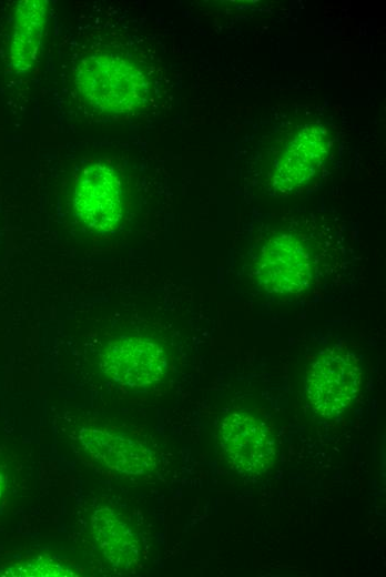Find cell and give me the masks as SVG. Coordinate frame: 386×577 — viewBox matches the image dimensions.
Returning a JSON list of instances; mask_svg holds the SVG:
<instances>
[{"label": "cell", "mask_w": 386, "mask_h": 577, "mask_svg": "<svg viewBox=\"0 0 386 577\" xmlns=\"http://www.w3.org/2000/svg\"><path fill=\"white\" fill-rule=\"evenodd\" d=\"M219 434L223 454L237 472L260 475L273 465V436L253 416L237 412L227 415L221 423Z\"/></svg>", "instance_id": "obj_5"}, {"label": "cell", "mask_w": 386, "mask_h": 577, "mask_svg": "<svg viewBox=\"0 0 386 577\" xmlns=\"http://www.w3.org/2000/svg\"><path fill=\"white\" fill-rule=\"evenodd\" d=\"M20 575L26 576H74L73 571L57 563L28 564Z\"/></svg>", "instance_id": "obj_11"}, {"label": "cell", "mask_w": 386, "mask_h": 577, "mask_svg": "<svg viewBox=\"0 0 386 577\" xmlns=\"http://www.w3.org/2000/svg\"><path fill=\"white\" fill-rule=\"evenodd\" d=\"M91 529L104 557L115 567L129 569L139 560V540L111 509L100 508L91 517Z\"/></svg>", "instance_id": "obj_10"}, {"label": "cell", "mask_w": 386, "mask_h": 577, "mask_svg": "<svg viewBox=\"0 0 386 577\" xmlns=\"http://www.w3.org/2000/svg\"><path fill=\"white\" fill-rule=\"evenodd\" d=\"M327 153L326 132L309 125L296 134L274 168L272 184L281 194L290 193L311 180Z\"/></svg>", "instance_id": "obj_7"}, {"label": "cell", "mask_w": 386, "mask_h": 577, "mask_svg": "<svg viewBox=\"0 0 386 577\" xmlns=\"http://www.w3.org/2000/svg\"><path fill=\"white\" fill-rule=\"evenodd\" d=\"M74 83L83 101L108 114H124L139 109L150 92L142 69L114 53L83 58L77 65Z\"/></svg>", "instance_id": "obj_1"}, {"label": "cell", "mask_w": 386, "mask_h": 577, "mask_svg": "<svg viewBox=\"0 0 386 577\" xmlns=\"http://www.w3.org/2000/svg\"><path fill=\"white\" fill-rule=\"evenodd\" d=\"M362 371L356 356L327 351L317 357L306 375V394L313 408L326 418L342 414L357 396Z\"/></svg>", "instance_id": "obj_3"}, {"label": "cell", "mask_w": 386, "mask_h": 577, "mask_svg": "<svg viewBox=\"0 0 386 577\" xmlns=\"http://www.w3.org/2000/svg\"><path fill=\"white\" fill-rule=\"evenodd\" d=\"M165 367L163 348L142 337L119 340L110 344L102 355V370L113 379L131 387L158 382Z\"/></svg>", "instance_id": "obj_6"}, {"label": "cell", "mask_w": 386, "mask_h": 577, "mask_svg": "<svg viewBox=\"0 0 386 577\" xmlns=\"http://www.w3.org/2000/svg\"><path fill=\"white\" fill-rule=\"evenodd\" d=\"M80 442L108 467L124 474H144L154 468L151 452L138 442L101 429H81Z\"/></svg>", "instance_id": "obj_8"}, {"label": "cell", "mask_w": 386, "mask_h": 577, "mask_svg": "<svg viewBox=\"0 0 386 577\" xmlns=\"http://www.w3.org/2000/svg\"><path fill=\"white\" fill-rule=\"evenodd\" d=\"M72 207L78 219L95 232H110L123 217L124 191L119 173L109 164L93 162L77 176Z\"/></svg>", "instance_id": "obj_2"}, {"label": "cell", "mask_w": 386, "mask_h": 577, "mask_svg": "<svg viewBox=\"0 0 386 577\" xmlns=\"http://www.w3.org/2000/svg\"><path fill=\"white\" fill-rule=\"evenodd\" d=\"M256 275L261 286L272 294L292 295L304 291L312 279L307 246L292 233L273 235L257 257Z\"/></svg>", "instance_id": "obj_4"}, {"label": "cell", "mask_w": 386, "mask_h": 577, "mask_svg": "<svg viewBox=\"0 0 386 577\" xmlns=\"http://www.w3.org/2000/svg\"><path fill=\"white\" fill-rule=\"evenodd\" d=\"M2 486H3V477L0 473V496H1V492H2Z\"/></svg>", "instance_id": "obj_12"}, {"label": "cell", "mask_w": 386, "mask_h": 577, "mask_svg": "<svg viewBox=\"0 0 386 577\" xmlns=\"http://www.w3.org/2000/svg\"><path fill=\"white\" fill-rule=\"evenodd\" d=\"M44 0L19 1L9 44V62L17 73L29 71L35 63L48 18Z\"/></svg>", "instance_id": "obj_9"}]
</instances>
